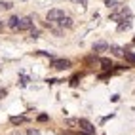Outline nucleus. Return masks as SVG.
<instances>
[{
  "mask_svg": "<svg viewBox=\"0 0 135 135\" xmlns=\"http://www.w3.org/2000/svg\"><path fill=\"white\" fill-rule=\"evenodd\" d=\"M65 15V12H61V10H50L48 12V25H55V23H59V19Z\"/></svg>",
  "mask_w": 135,
  "mask_h": 135,
  "instance_id": "nucleus-1",
  "label": "nucleus"
},
{
  "mask_svg": "<svg viewBox=\"0 0 135 135\" xmlns=\"http://www.w3.org/2000/svg\"><path fill=\"white\" fill-rule=\"evenodd\" d=\"M70 67V61L67 59H53L51 61V69H55V70H65Z\"/></svg>",
  "mask_w": 135,
  "mask_h": 135,
  "instance_id": "nucleus-2",
  "label": "nucleus"
},
{
  "mask_svg": "<svg viewBox=\"0 0 135 135\" xmlns=\"http://www.w3.org/2000/svg\"><path fill=\"white\" fill-rule=\"evenodd\" d=\"M78 124H80V128H82L88 135H93L95 133V128H93V126H91V122H88L86 118H82V120H78Z\"/></svg>",
  "mask_w": 135,
  "mask_h": 135,
  "instance_id": "nucleus-3",
  "label": "nucleus"
},
{
  "mask_svg": "<svg viewBox=\"0 0 135 135\" xmlns=\"http://www.w3.org/2000/svg\"><path fill=\"white\" fill-rule=\"evenodd\" d=\"M32 27V17H21L19 25H17V31H27Z\"/></svg>",
  "mask_w": 135,
  "mask_h": 135,
  "instance_id": "nucleus-4",
  "label": "nucleus"
},
{
  "mask_svg": "<svg viewBox=\"0 0 135 135\" xmlns=\"http://www.w3.org/2000/svg\"><path fill=\"white\" fill-rule=\"evenodd\" d=\"M17 25H19V17H10V21H8V27L13 31H17Z\"/></svg>",
  "mask_w": 135,
  "mask_h": 135,
  "instance_id": "nucleus-5",
  "label": "nucleus"
},
{
  "mask_svg": "<svg viewBox=\"0 0 135 135\" xmlns=\"http://www.w3.org/2000/svg\"><path fill=\"white\" fill-rule=\"evenodd\" d=\"M59 25H61V27H70V25H73V19L67 17V15H63L61 19H59Z\"/></svg>",
  "mask_w": 135,
  "mask_h": 135,
  "instance_id": "nucleus-6",
  "label": "nucleus"
},
{
  "mask_svg": "<svg viewBox=\"0 0 135 135\" xmlns=\"http://www.w3.org/2000/svg\"><path fill=\"white\" fill-rule=\"evenodd\" d=\"M124 57L128 59L131 65H135V53H131V51H124Z\"/></svg>",
  "mask_w": 135,
  "mask_h": 135,
  "instance_id": "nucleus-7",
  "label": "nucleus"
},
{
  "mask_svg": "<svg viewBox=\"0 0 135 135\" xmlns=\"http://www.w3.org/2000/svg\"><path fill=\"white\" fill-rule=\"evenodd\" d=\"M23 122H25L23 116H13V118H12V124H15V126L17 124H23Z\"/></svg>",
  "mask_w": 135,
  "mask_h": 135,
  "instance_id": "nucleus-8",
  "label": "nucleus"
},
{
  "mask_svg": "<svg viewBox=\"0 0 135 135\" xmlns=\"http://www.w3.org/2000/svg\"><path fill=\"white\" fill-rule=\"evenodd\" d=\"M109 46H107L105 42H99V44H93V50H107Z\"/></svg>",
  "mask_w": 135,
  "mask_h": 135,
  "instance_id": "nucleus-9",
  "label": "nucleus"
},
{
  "mask_svg": "<svg viewBox=\"0 0 135 135\" xmlns=\"http://www.w3.org/2000/svg\"><path fill=\"white\" fill-rule=\"evenodd\" d=\"M112 53H114V55H124V50H122V48H116V46H114V48H112Z\"/></svg>",
  "mask_w": 135,
  "mask_h": 135,
  "instance_id": "nucleus-10",
  "label": "nucleus"
},
{
  "mask_svg": "<svg viewBox=\"0 0 135 135\" xmlns=\"http://www.w3.org/2000/svg\"><path fill=\"white\" fill-rule=\"evenodd\" d=\"M12 4L10 2H0V10H10Z\"/></svg>",
  "mask_w": 135,
  "mask_h": 135,
  "instance_id": "nucleus-11",
  "label": "nucleus"
},
{
  "mask_svg": "<svg viewBox=\"0 0 135 135\" xmlns=\"http://www.w3.org/2000/svg\"><path fill=\"white\" fill-rule=\"evenodd\" d=\"M101 65H103L105 69H110V61H109V59H101Z\"/></svg>",
  "mask_w": 135,
  "mask_h": 135,
  "instance_id": "nucleus-12",
  "label": "nucleus"
},
{
  "mask_svg": "<svg viewBox=\"0 0 135 135\" xmlns=\"http://www.w3.org/2000/svg\"><path fill=\"white\" fill-rule=\"evenodd\" d=\"M105 2H107V6H109V8H116V6H118L114 0H105Z\"/></svg>",
  "mask_w": 135,
  "mask_h": 135,
  "instance_id": "nucleus-13",
  "label": "nucleus"
},
{
  "mask_svg": "<svg viewBox=\"0 0 135 135\" xmlns=\"http://www.w3.org/2000/svg\"><path fill=\"white\" fill-rule=\"evenodd\" d=\"M129 25H131L129 21H126V23H122V25H120V31H124V29H129Z\"/></svg>",
  "mask_w": 135,
  "mask_h": 135,
  "instance_id": "nucleus-14",
  "label": "nucleus"
},
{
  "mask_svg": "<svg viewBox=\"0 0 135 135\" xmlns=\"http://www.w3.org/2000/svg\"><path fill=\"white\" fill-rule=\"evenodd\" d=\"M38 34H40V32H38L36 29H32V31H31V36H32V38H38Z\"/></svg>",
  "mask_w": 135,
  "mask_h": 135,
  "instance_id": "nucleus-15",
  "label": "nucleus"
},
{
  "mask_svg": "<svg viewBox=\"0 0 135 135\" xmlns=\"http://www.w3.org/2000/svg\"><path fill=\"white\" fill-rule=\"evenodd\" d=\"M48 120V114H40L38 116V122H46Z\"/></svg>",
  "mask_w": 135,
  "mask_h": 135,
  "instance_id": "nucleus-16",
  "label": "nucleus"
},
{
  "mask_svg": "<svg viewBox=\"0 0 135 135\" xmlns=\"http://www.w3.org/2000/svg\"><path fill=\"white\" fill-rule=\"evenodd\" d=\"M76 84H78V76H74L73 80H70V86H76Z\"/></svg>",
  "mask_w": 135,
  "mask_h": 135,
  "instance_id": "nucleus-17",
  "label": "nucleus"
},
{
  "mask_svg": "<svg viewBox=\"0 0 135 135\" xmlns=\"http://www.w3.org/2000/svg\"><path fill=\"white\" fill-rule=\"evenodd\" d=\"M4 95H6V89H4V88H0V99H2Z\"/></svg>",
  "mask_w": 135,
  "mask_h": 135,
  "instance_id": "nucleus-18",
  "label": "nucleus"
},
{
  "mask_svg": "<svg viewBox=\"0 0 135 135\" xmlns=\"http://www.w3.org/2000/svg\"><path fill=\"white\" fill-rule=\"evenodd\" d=\"M36 133H38L36 129H29V135H36Z\"/></svg>",
  "mask_w": 135,
  "mask_h": 135,
  "instance_id": "nucleus-19",
  "label": "nucleus"
},
{
  "mask_svg": "<svg viewBox=\"0 0 135 135\" xmlns=\"http://www.w3.org/2000/svg\"><path fill=\"white\" fill-rule=\"evenodd\" d=\"M74 2H80V4H86V0H74Z\"/></svg>",
  "mask_w": 135,
  "mask_h": 135,
  "instance_id": "nucleus-20",
  "label": "nucleus"
},
{
  "mask_svg": "<svg viewBox=\"0 0 135 135\" xmlns=\"http://www.w3.org/2000/svg\"><path fill=\"white\" fill-rule=\"evenodd\" d=\"M133 42H135V38H133Z\"/></svg>",
  "mask_w": 135,
  "mask_h": 135,
  "instance_id": "nucleus-21",
  "label": "nucleus"
}]
</instances>
